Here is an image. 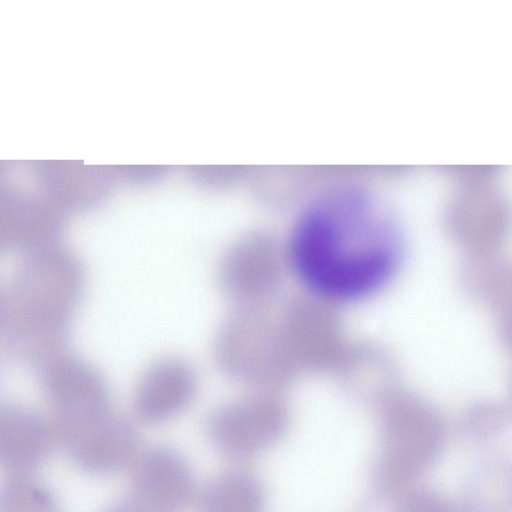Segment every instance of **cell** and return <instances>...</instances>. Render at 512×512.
<instances>
[{"instance_id":"6da1fadb","label":"cell","mask_w":512,"mask_h":512,"mask_svg":"<svg viewBox=\"0 0 512 512\" xmlns=\"http://www.w3.org/2000/svg\"><path fill=\"white\" fill-rule=\"evenodd\" d=\"M288 253L296 276L313 293L334 301L358 300L394 274L400 233L373 199L343 191L324 198L301 217Z\"/></svg>"},{"instance_id":"7a4b0ae2","label":"cell","mask_w":512,"mask_h":512,"mask_svg":"<svg viewBox=\"0 0 512 512\" xmlns=\"http://www.w3.org/2000/svg\"><path fill=\"white\" fill-rule=\"evenodd\" d=\"M285 429V416L264 400L226 407L207 427L209 439L222 455L236 461L254 458L272 447Z\"/></svg>"},{"instance_id":"3957f363","label":"cell","mask_w":512,"mask_h":512,"mask_svg":"<svg viewBox=\"0 0 512 512\" xmlns=\"http://www.w3.org/2000/svg\"><path fill=\"white\" fill-rule=\"evenodd\" d=\"M132 467L131 494L161 512H180L193 500L189 463L175 449L157 446L139 452Z\"/></svg>"},{"instance_id":"277c9868","label":"cell","mask_w":512,"mask_h":512,"mask_svg":"<svg viewBox=\"0 0 512 512\" xmlns=\"http://www.w3.org/2000/svg\"><path fill=\"white\" fill-rule=\"evenodd\" d=\"M199 512H265L266 493L259 478L235 468L214 478L200 494Z\"/></svg>"},{"instance_id":"5b68a950","label":"cell","mask_w":512,"mask_h":512,"mask_svg":"<svg viewBox=\"0 0 512 512\" xmlns=\"http://www.w3.org/2000/svg\"><path fill=\"white\" fill-rule=\"evenodd\" d=\"M53 448L41 426L23 420L0 422V468L25 476L45 462Z\"/></svg>"},{"instance_id":"8992f818","label":"cell","mask_w":512,"mask_h":512,"mask_svg":"<svg viewBox=\"0 0 512 512\" xmlns=\"http://www.w3.org/2000/svg\"><path fill=\"white\" fill-rule=\"evenodd\" d=\"M463 512H511V469L502 457L481 460L465 486Z\"/></svg>"},{"instance_id":"52a82bcc","label":"cell","mask_w":512,"mask_h":512,"mask_svg":"<svg viewBox=\"0 0 512 512\" xmlns=\"http://www.w3.org/2000/svg\"><path fill=\"white\" fill-rule=\"evenodd\" d=\"M0 512L60 511L46 487L26 476H15L0 483Z\"/></svg>"},{"instance_id":"ba28073f","label":"cell","mask_w":512,"mask_h":512,"mask_svg":"<svg viewBox=\"0 0 512 512\" xmlns=\"http://www.w3.org/2000/svg\"><path fill=\"white\" fill-rule=\"evenodd\" d=\"M399 512H463V510L437 492L411 487L400 495Z\"/></svg>"},{"instance_id":"9c48e42d","label":"cell","mask_w":512,"mask_h":512,"mask_svg":"<svg viewBox=\"0 0 512 512\" xmlns=\"http://www.w3.org/2000/svg\"><path fill=\"white\" fill-rule=\"evenodd\" d=\"M402 492H388L376 489L359 506L356 512H399L400 495Z\"/></svg>"},{"instance_id":"30bf717a","label":"cell","mask_w":512,"mask_h":512,"mask_svg":"<svg viewBox=\"0 0 512 512\" xmlns=\"http://www.w3.org/2000/svg\"><path fill=\"white\" fill-rule=\"evenodd\" d=\"M104 512H161L132 494L115 502L108 507Z\"/></svg>"}]
</instances>
